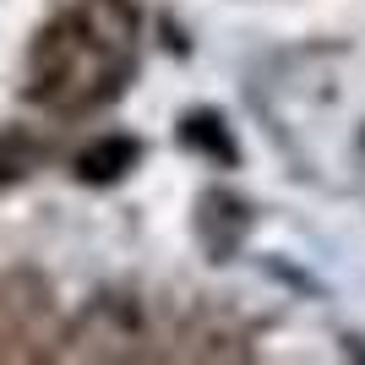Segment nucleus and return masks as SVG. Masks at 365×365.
<instances>
[{
	"instance_id": "2",
	"label": "nucleus",
	"mask_w": 365,
	"mask_h": 365,
	"mask_svg": "<svg viewBox=\"0 0 365 365\" xmlns=\"http://www.w3.org/2000/svg\"><path fill=\"white\" fill-rule=\"evenodd\" d=\"M131 158H137V148H131V142H104L98 153H88V158H82V175H88V180H115V175H120V164H131Z\"/></svg>"
},
{
	"instance_id": "1",
	"label": "nucleus",
	"mask_w": 365,
	"mask_h": 365,
	"mask_svg": "<svg viewBox=\"0 0 365 365\" xmlns=\"http://www.w3.org/2000/svg\"><path fill=\"white\" fill-rule=\"evenodd\" d=\"M44 98L55 104H88L109 88V76L120 71V38H104L93 28V16H71L44 38Z\"/></svg>"
}]
</instances>
